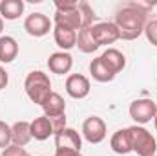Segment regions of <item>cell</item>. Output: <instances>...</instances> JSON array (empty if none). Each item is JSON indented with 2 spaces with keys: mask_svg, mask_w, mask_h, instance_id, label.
<instances>
[{
  "mask_svg": "<svg viewBox=\"0 0 157 156\" xmlns=\"http://www.w3.org/2000/svg\"><path fill=\"white\" fill-rule=\"evenodd\" d=\"M148 7L144 4H128L122 9H119L115 15L113 24L119 30V39L122 40H135L144 33V28L148 24Z\"/></svg>",
  "mask_w": 157,
  "mask_h": 156,
  "instance_id": "6da1fadb",
  "label": "cell"
},
{
  "mask_svg": "<svg viewBox=\"0 0 157 156\" xmlns=\"http://www.w3.org/2000/svg\"><path fill=\"white\" fill-rule=\"evenodd\" d=\"M55 7H57L55 24L71 28L75 31L77 30L80 31L84 28L93 26L95 13H93L91 6L88 2H62V0H57Z\"/></svg>",
  "mask_w": 157,
  "mask_h": 156,
  "instance_id": "7a4b0ae2",
  "label": "cell"
},
{
  "mask_svg": "<svg viewBox=\"0 0 157 156\" xmlns=\"http://www.w3.org/2000/svg\"><path fill=\"white\" fill-rule=\"evenodd\" d=\"M24 90H26L28 97L37 105H42L46 101V97L53 92L48 74H44L40 70H33L28 74V77L24 81Z\"/></svg>",
  "mask_w": 157,
  "mask_h": 156,
  "instance_id": "3957f363",
  "label": "cell"
},
{
  "mask_svg": "<svg viewBox=\"0 0 157 156\" xmlns=\"http://www.w3.org/2000/svg\"><path fill=\"white\" fill-rule=\"evenodd\" d=\"M130 142H132V151L139 156H154L157 151V142L152 136L150 130H146L141 125H132L128 127Z\"/></svg>",
  "mask_w": 157,
  "mask_h": 156,
  "instance_id": "277c9868",
  "label": "cell"
},
{
  "mask_svg": "<svg viewBox=\"0 0 157 156\" xmlns=\"http://www.w3.org/2000/svg\"><path fill=\"white\" fill-rule=\"evenodd\" d=\"M128 112H130V117H132L137 125L143 127V125L150 123V121L155 117V101L146 99V97L135 99V101H132Z\"/></svg>",
  "mask_w": 157,
  "mask_h": 156,
  "instance_id": "5b68a950",
  "label": "cell"
},
{
  "mask_svg": "<svg viewBox=\"0 0 157 156\" xmlns=\"http://www.w3.org/2000/svg\"><path fill=\"white\" fill-rule=\"evenodd\" d=\"M106 123L104 119L99 116H90L84 123H82V136L88 143L95 145V143H101L104 142L106 138Z\"/></svg>",
  "mask_w": 157,
  "mask_h": 156,
  "instance_id": "8992f818",
  "label": "cell"
},
{
  "mask_svg": "<svg viewBox=\"0 0 157 156\" xmlns=\"http://www.w3.org/2000/svg\"><path fill=\"white\" fill-rule=\"evenodd\" d=\"M90 30H91L93 40L97 42L99 48L113 44L115 40H119V30L113 22H99V24H93Z\"/></svg>",
  "mask_w": 157,
  "mask_h": 156,
  "instance_id": "52a82bcc",
  "label": "cell"
},
{
  "mask_svg": "<svg viewBox=\"0 0 157 156\" xmlns=\"http://www.w3.org/2000/svg\"><path fill=\"white\" fill-rule=\"evenodd\" d=\"M24 30L31 37H44L51 30V20L44 13H31L24 20Z\"/></svg>",
  "mask_w": 157,
  "mask_h": 156,
  "instance_id": "ba28073f",
  "label": "cell"
},
{
  "mask_svg": "<svg viewBox=\"0 0 157 156\" xmlns=\"http://www.w3.org/2000/svg\"><path fill=\"white\" fill-rule=\"evenodd\" d=\"M91 90L90 79L82 74H71L66 79V92L73 99H84Z\"/></svg>",
  "mask_w": 157,
  "mask_h": 156,
  "instance_id": "9c48e42d",
  "label": "cell"
},
{
  "mask_svg": "<svg viewBox=\"0 0 157 156\" xmlns=\"http://www.w3.org/2000/svg\"><path fill=\"white\" fill-rule=\"evenodd\" d=\"M55 145L57 149H71V151H78L82 149V138L75 129L66 127L64 130L55 134Z\"/></svg>",
  "mask_w": 157,
  "mask_h": 156,
  "instance_id": "30bf717a",
  "label": "cell"
},
{
  "mask_svg": "<svg viewBox=\"0 0 157 156\" xmlns=\"http://www.w3.org/2000/svg\"><path fill=\"white\" fill-rule=\"evenodd\" d=\"M73 66V57L68 53V51H55L49 55L48 59V68L49 72L57 74V76H64V74H70Z\"/></svg>",
  "mask_w": 157,
  "mask_h": 156,
  "instance_id": "8fae6325",
  "label": "cell"
},
{
  "mask_svg": "<svg viewBox=\"0 0 157 156\" xmlns=\"http://www.w3.org/2000/svg\"><path fill=\"white\" fill-rule=\"evenodd\" d=\"M53 37H55L57 46H59L62 51H68V50H71V48L77 44V31L71 30V28L60 26V24H55V28H53Z\"/></svg>",
  "mask_w": 157,
  "mask_h": 156,
  "instance_id": "7c38bea8",
  "label": "cell"
},
{
  "mask_svg": "<svg viewBox=\"0 0 157 156\" xmlns=\"http://www.w3.org/2000/svg\"><path fill=\"white\" fill-rule=\"evenodd\" d=\"M40 107H42V110H44V116H48V117L64 116V114H66V101H64L62 96L57 94V92H51Z\"/></svg>",
  "mask_w": 157,
  "mask_h": 156,
  "instance_id": "4fadbf2b",
  "label": "cell"
},
{
  "mask_svg": "<svg viewBox=\"0 0 157 156\" xmlns=\"http://www.w3.org/2000/svg\"><path fill=\"white\" fill-rule=\"evenodd\" d=\"M29 129H31V138H35V140H39V142L48 140L49 136H55L53 127H51V121H49L48 116L35 117V119L29 123Z\"/></svg>",
  "mask_w": 157,
  "mask_h": 156,
  "instance_id": "5bb4252c",
  "label": "cell"
},
{
  "mask_svg": "<svg viewBox=\"0 0 157 156\" xmlns=\"http://www.w3.org/2000/svg\"><path fill=\"white\" fill-rule=\"evenodd\" d=\"M101 59L104 61V64L117 76L119 72H122L124 70V66H126V57H124V53L122 51H119L115 48H108L102 55H101Z\"/></svg>",
  "mask_w": 157,
  "mask_h": 156,
  "instance_id": "9a60e30c",
  "label": "cell"
},
{
  "mask_svg": "<svg viewBox=\"0 0 157 156\" xmlns=\"http://www.w3.org/2000/svg\"><path fill=\"white\" fill-rule=\"evenodd\" d=\"M17 55H18V42L9 35H2L0 37V63L9 64L17 59Z\"/></svg>",
  "mask_w": 157,
  "mask_h": 156,
  "instance_id": "2e32d148",
  "label": "cell"
},
{
  "mask_svg": "<svg viewBox=\"0 0 157 156\" xmlns=\"http://www.w3.org/2000/svg\"><path fill=\"white\" fill-rule=\"evenodd\" d=\"M31 140V129H29V121H17L11 127V142L13 145L18 147H26Z\"/></svg>",
  "mask_w": 157,
  "mask_h": 156,
  "instance_id": "e0dca14e",
  "label": "cell"
},
{
  "mask_svg": "<svg viewBox=\"0 0 157 156\" xmlns=\"http://www.w3.org/2000/svg\"><path fill=\"white\" fill-rule=\"evenodd\" d=\"M110 147L117 154H128V153H132V142H130L128 129H119L117 132H113V136L110 140Z\"/></svg>",
  "mask_w": 157,
  "mask_h": 156,
  "instance_id": "ac0fdd59",
  "label": "cell"
},
{
  "mask_svg": "<svg viewBox=\"0 0 157 156\" xmlns=\"http://www.w3.org/2000/svg\"><path fill=\"white\" fill-rule=\"evenodd\" d=\"M90 74H91V77L95 79V81H99V83H110V81L115 79V74L104 64V61L101 57H97V59H93L90 63Z\"/></svg>",
  "mask_w": 157,
  "mask_h": 156,
  "instance_id": "d6986e66",
  "label": "cell"
},
{
  "mask_svg": "<svg viewBox=\"0 0 157 156\" xmlns=\"http://www.w3.org/2000/svg\"><path fill=\"white\" fill-rule=\"evenodd\" d=\"M24 13L22 0H2L0 2V17L6 20H17Z\"/></svg>",
  "mask_w": 157,
  "mask_h": 156,
  "instance_id": "ffe728a7",
  "label": "cell"
},
{
  "mask_svg": "<svg viewBox=\"0 0 157 156\" xmlns=\"http://www.w3.org/2000/svg\"><path fill=\"white\" fill-rule=\"evenodd\" d=\"M75 46H77L82 53H93V51L99 50L97 42L93 40V35H91V30L90 28H84V30H80L77 33V44Z\"/></svg>",
  "mask_w": 157,
  "mask_h": 156,
  "instance_id": "44dd1931",
  "label": "cell"
},
{
  "mask_svg": "<svg viewBox=\"0 0 157 156\" xmlns=\"http://www.w3.org/2000/svg\"><path fill=\"white\" fill-rule=\"evenodd\" d=\"M11 142V127L6 121H0V149L4 151L6 147H9Z\"/></svg>",
  "mask_w": 157,
  "mask_h": 156,
  "instance_id": "7402d4cb",
  "label": "cell"
},
{
  "mask_svg": "<svg viewBox=\"0 0 157 156\" xmlns=\"http://www.w3.org/2000/svg\"><path fill=\"white\" fill-rule=\"evenodd\" d=\"M144 35L152 46H157V20H150L144 28Z\"/></svg>",
  "mask_w": 157,
  "mask_h": 156,
  "instance_id": "603a6c76",
  "label": "cell"
},
{
  "mask_svg": "<svg viewBox=\"0 0 157 156\" xmlns=\"http://www.w3.org/2000/svg\"><path fill=\"white\" fill-rule=\"evenodd\" d=\"M0 156H28V151L24 149V147H18V145H9V147H6L4 151H2V154Z\"/></svg>",
  "mask_w": 157,
  "mask_h": 156,
  "instance_id": "cb8c5ba5",
  "label": "cell"
},
{
  "mask_svg": "<svg viewBox=\"0 0 157 156\" xmlns=\"http://www.w3.org/2000/svg\"><path fill=\"white\" fill-rule=\"evenodd\" d=\"M49 121H51V127H53V132H55V134L66 129V114H64V116L49 117Z\"/></svg>",
  "mask_w": 157,
  "mask_h": 156,
  "instance_id": "d4e9b609",
  "label": "cell"
},
{
  "mask_svg": "<svg viewBox=\"0 0 157 156\" xmlns=\"http://www.w3.org/2000/svg\"><path fill=\"white\" fill-rule=\"evenodd\" d=\"M55 156H82L78 151H71V149H57Z\"/></svg>",
  "mask_w": 157,
  "mask_h": 156,
  "instance_id": "484cf974",
  "label": "cell"
},
{
  "mask_svg": "<svg viewBox=\"0 0 157 156\" xmlns=\"http://www.w3.org/2000/svg\"><path fill=\"white\" fill-rule=\"evenodd\" d=\"M7 81H9V77H7V72L0 66V90L7 86Z\"/></svg>",
  "mask_w": 157,
  "mask_h": 156,
  "instance_id": "4316f807",
  "label": "cell"
},
{
  "mask_svg": "<svg viewBox=\"0 0 157 156\" xmlns=\"http://www.w3.org/2000/svg\"><path fill=\"white\" fill-rule=\"evenodd\" d=\"M2 31H4V18L0 17V35H2Z\"/></svg>",
  "mask_w": 157,
  "mask_h": 156,
  "instance_id": "83f0119b",
  "label": "cell"
},
{
  "mask_svg": "<svg viewBox=\"0 0 157 156\" xmlns=\"http://www.w3.org/2000/svg\"><path fill=\"white\" fill-rule=\"evenodd\" d=\"M154 125H155V130H157V103H155V117H154Z\"/></svg>",
  "mask_w": 157,
  "mask_h": 156,
  "instance_id": "f1b7e54d",
  "label": "cell"
},
{
  "mask_svg": "<svg viewBox=\"0 0 157 156\" xmlns=\"http://www.w3.org/2000/svg\"><path fill=\"white\" fill-rule=\"evenodd\" d=\"M154 156H157V154H154Z\"/></svg>",
  "mask_w": 157,
  "mask_h": 156,
  "instance_id": "f546056e",
  "label": "cell"
}]
</instances>
